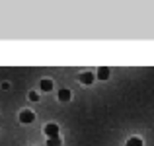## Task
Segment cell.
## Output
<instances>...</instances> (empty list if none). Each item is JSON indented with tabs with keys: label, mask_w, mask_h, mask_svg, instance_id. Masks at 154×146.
Masks as SVG:
<instances>
[{
	"label": "cell",
	"mask_w": 154,
	"mask_h": 146,
	"mask_svg": "<svg viewBox=\"0 0 154 146\" xmlns=\"http://www.w3.org/2000/svg\"><path fill=\"white\" fill-rule=\"evenodd\" d=\"M33 121H35V113H33V111H29V109H23V111H20V123L29 125V123H33Z\"/></svg>",
	"instance_id": "cell-1"
},
{
	"label": "cell",
	"mask_w": 154,
	"mask_h": 146,
	"mask_svg": "<svg viewBox=\"0 0 154 146\" xmlns=\"http://www.w3.org/2000/svg\"><path fill=\"white\" fill-rule=\"evenodd\" d=\"M43 135L45 136H59V125L57 123H47L45 127H43Z\"/></svg>",
	"instance_id": "cell-2"
},
{
	"label": "cell",
	"mask_w": 154,
	"mask_h": 146,
	"mask_svg": "<svg viewBox=\"0 0 154 146\" xmlns=\"http://www.w3.org/2000/svg\"><path fill=\"white\" fill-rule=\"evenodd\" d=\"M94 78H96V76L92 74V72H82V74H80V84H84V86H90V84L94 82Z\"/></svg>",
	"instance_id": "cell-3"
},
{
	"label": "cell",
	"mask_w": 154,
	"mask_h": 146,
	"mask_svg": "<svg viewBox=\"0 0 154 146\" xmlns=\"http://www.w3.org/2000/svg\"><path fill=\"white\" fill-rule=\"evenodd\" d=\"M70 97H72V92L68 90V88L59 90V101H70Z\"/></svg>",
	"instance_id": "cell-4"
},
{
	"label": "cell",
	"mask_w": 154,
	"mask_h": 146,
	"mask_svg": "<svg viewBox=\"0 0 154 146\" xmlns=\"http://www.w3.org/2000/svg\"><path fill=\"white\" fill-rule=\"evenodd\" d=\"M41 90H43V92H51V90H53V80L43 78V80H41Z\"/></svg>",
	"instance_id": "cell-5"
},
{
	"label": "cell",
	"mask_w": 154,
	"mask_h": 146,
	"mask_svg": "<svg viewBox=\"0 0 154 146\" xmlns=\"http://www.w3.org/2000/svg\"><path fill=\"white\" fill-rule=\"evenodd\" d=\"M125 146H143V138H139V136H131V138L125 142Z\"/></svg>",
	"instance_id": "cell-6"
},
{
	"label": "cell",
	"mask_w": 154,
	"mask_h": 146,
	"mask_svg": "<svg viewBox=\"0 0 154 146\" xmlns=\"http://www.w3.org/2000/svg\"><path fill=\"white\" fill-rule=\"evenodd\" d=\"M47 146H63V138L60 136H51V138H47Z\"/></svg>",
	"instance_id": "cell-7"
},
{
	"label": "cell",
	"mask_w": 154,
	"mask_h": 146,
	"mask_svg": "<svg viewBox=\"0 0 154 146\" xmlns=\"http://www.w3.org/2000/svg\"><path fill=\"white\" fill-rule=\"evenodd\" d=\"M98 78L100 80H107L109 78V68H105V66L100 68V70H98Z\"/></svg>",
	"instance_id": "cell-8"
},
{
	"label": "cell",
	"mask_w": 154,
	"mask_h": 146,
	"mask_svg": "<svg viewBox=\"0 0 154 146\" xmlns=\"http://www.w3.org/2000/svg\"><path fill=\"white\" fill-rule=\"evenodd\" d=\"M27 97H29L31 101H37V99H39V94H37V92H29V94H27Z\"/></svg>",
	"instance_id": "cell-9"
},
{
	"label": "cell",
	"mask_w": 154,
	"mask_h": 146,
	"mask_svg": "<svg viewBox=\"0 0 154 146\" xmlns=\"http://www.w3.org/2000/svg\"><path fill=\"white\" fill-rule=\"evenodd\" d=\"M2 90H10V84H8V82H2Z\"/></svg>",
	"instance_id": "cell-10"
}]
</instances>
